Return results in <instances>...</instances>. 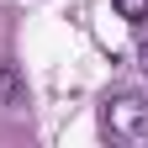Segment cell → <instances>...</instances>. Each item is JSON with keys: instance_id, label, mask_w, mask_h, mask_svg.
Instances as JSON below:
<instances>
[{"instance_id": "cell-4", "label": "cell", "mask_w": 148, "mask_h": 148, "mask_svg": "<svg viewBox=\"0 0 148 148\" xmlns=\"http://www.w3.org/2000/svg\"><path fill=\"white\" fill-rule=\"evenodd\" d=\"M138 69H143V74H148V27H143V32H138Z\"/></svg>"}, {"instance_id": "cell-2", "label": "cell", "mask_w": 148, "mask_h": 148, "mask_svg": "<svg viewBox=\"0 0 148 148\" xmlns=\"http://www.w3.org/2000/svg\"><path fill=\"white\" fill-rule=\"evenodd\" d=\"M0 106H21V69L0 58Z\"/></svg>"}, {"instance_id": "cell-1", "label": "cell", "mask_w": 148, "mask_h": 148, "mask_svg": "<svg viewBox=\"0 0 148 148\" xmlns=\"http://www.w3.org/2000/svg\"><path fill=\"white\" fill-rule=\"evenodd\" d=\"M101 132H106L111 143H132V148H143V143H148V101L132 95V90L106 95V101H101Z\"/></svg>"}, {"instance_id": "cell-3", "label": "cell", "mask_w": 148, "mask_h": 148, "mask_svg": "<svg viewBox=\"0 0 148 148\" xmlns=\"http://www.w3.org/2000/svg\"><path fill=\"white\" fill-rule=\"evenodd\" d=\"M111 5H116L127 21H148V0H111Z\"/></svg>"}]
</instances>
